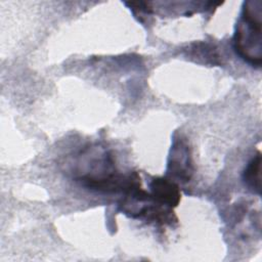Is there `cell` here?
<instances>
[{"label": "cell", "instance_id": "cell-1", "mask_svg": "<svg viewBox=\"0 0 262 262\" xmlns=\"http://www.w3.org/2000/svg\"><path fill=\"white\" fill-rule=\"evenodd\" d=\"M233 48L246 62L254 68L262 64V2H244L241 17L233 35Z\"/></svg>", "mask_w": 262, "mask_h": 262}, {"label": "cell", "instance_id": "cell-2", "mask_svg": "<svg viewBox=\"0 0 262 262\" xmlns=\"http://www.w3.org/2000/svg\"><path fill=\"white\" fill-rule=\"evenodd\" d=\"M76 180L88 189L107 193L119 191L129 193L132 190L141 187L140 176L136 172H131L126 175L117 172L106 173L99 176L82 175L76 177Z\"/></svg>", "mask_w": 262, "mask_h": 262}, {"label": "cell", "instance_id": "cell-3", "mask_svg": "<svg viewBox=\"0 0 262 262\" xmlns=\"http://www.w3.org/2000/svg\"><path fill=\"white\" fill-rule=\"evenodd\" d=\"M167 172L169 175L185 182L189 181L191 177L192 163L190 149L186 141L181 137L174 139L169 156Z\"/></svg>", "mask_w": 262, "mask_h": 262}, {"label": "cell", "instance_id": "cell-4", "mask_svg": "<svg viewBox=\"0 0 262 262\" xmlns=\"http://www.w3.org/2000/svg\"><path fill=\"white\" fill-rule=\"evenodd\" d=\"M150 198L158 205L174 208L177 207L180 199L181 192L179 186L169 178L156 177L149 183Z\"/></svg>", "mask_w": 262, "mask_h": 262}, {"label": "cell", "instance_id": "cell-5", "mask_svg": "<svg viewBox=\"0 0 262 262\" xmlns=\"http://www.w3.org/2000/svg\"><path fill=\"white\" fill-rule=\"evenodd\" d=\"M260 171H261V154L260 151H258V154L248 163V166L246 167L243 174V180L247 185V187L251 191L257 194L261 193Z\"/></svg>", "mask_w": 262, "mask_h": 262}]
</instances>
